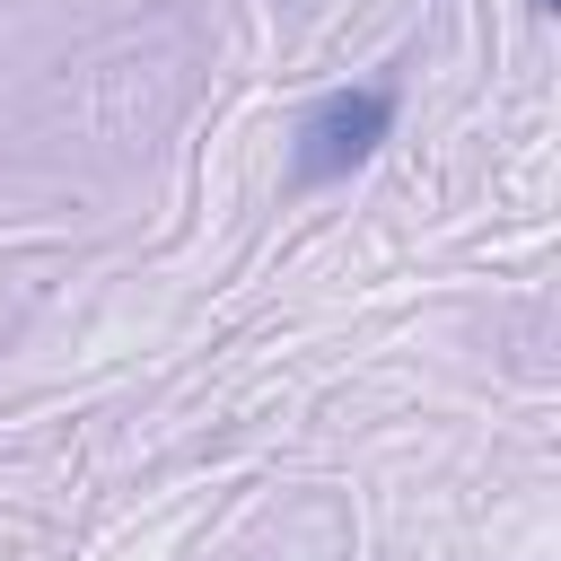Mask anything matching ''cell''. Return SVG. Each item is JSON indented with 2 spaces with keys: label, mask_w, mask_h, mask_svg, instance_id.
<instances>
[{
  "label": "cell",
  "mask_w": 561,
  "mask_h": 561,
  "mask_svg": "<svg viewBox=\"0 0 561 561\" xmlns=\"http://www.w3.org/2000/svg\"><path fill=\"white\" fill-rule=\"evenodd\" d=\"M386 131H394V88H386V79H377V88H333V96H316V105L298 114V131H289V175H298V184H342L351 167L377 158Z\"/></svg>",
  "instance_id": "6da1fadb"
},
{
  "label": "cell",
  "mask_w": 561,
  "mask_h": 561,
  "mask_svg": "<svg viewBox=\"0 0 561 561\" xmlns=\"http://www.w3.org/2000/svg\"><path fill=\"white\" fill-rule=\"evenodd\" d=\"M535 9H552V0H535Z\"/></svg>",
  "instance_id": "7a4b0ae2"
}]
</instances>
